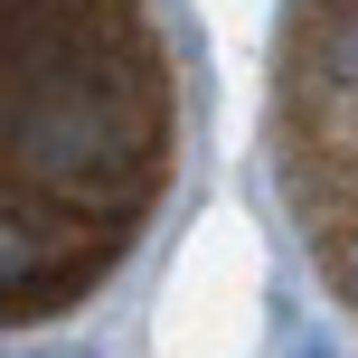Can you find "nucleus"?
I'll return each instance as SVG.
<instances>
[{
    "label": "nucleus",
    "instance_id": "2",
    "mask_svg": "<svg viewBox=\"0 0 358 358\" xmlns=\"http://www.w3.org/2000/svg\"><path fill=\"white\" fill-rule=\"evenodd\" d=\"M264 151L321 292L358 321V0H283Z\"/></svg>",
    "mask_w": 358,
    "mask_h": 358
},
{
    "label": "nucleus",
    "instance_id": "1",
    "mask_svg": "<svg viewBox=\"0 0 358 358\" xmlns=\"http://www.w3.org/2000/svg\"><path fill=\"white\" fill-rule=\"evenodd\" d=\"M179 132L151 0H0V330L85 311L151 245Z\"/></svg>",
    "mask_w": 358,
    "mask_h": 358
}]
</instances>
